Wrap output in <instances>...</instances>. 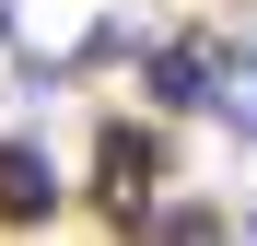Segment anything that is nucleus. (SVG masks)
<instances>
[{
	"label": "nucleus",
	"mask_w": 257,
	"mask_h": 246,
	"mask_svg": "<svg viewBox=\"0 0 257 246\" xmlns=\"http://www.w3.org/2000/svg\"><path fill=\"white\" fill-rule=\"evenodd\" d=\"M152 176H164V129L105 117V129H94V211H105V223H141V211H152Z\"/></svg>",
	"instance_id": "obj_1"
},
{
	"label": "nucleus",
	"mask_w": 257,
	"mask_h": 246,
	"mask_svg": "<svg viewBox=\"0 0 257 246\" xmlns=\"http://www.w3.org/2000/svg\"><path fill=\"white\" fill-rule=\"evenodd\" d=\"M59 211V164L35 129H0V223H47Z\"/></svg>",
	"instance_id": "obj_2"
},
{
	"label": "nucleus",
	"mask_w": 257,
	"mask_h": 246,
	"mask_svg": "<svg viewBox=\"0 0 257 246\" xmlns=\"http://www.w3.org/2000/svg\"><path fill=\"white\" fill-rule=\"evenodd\" d=\"M141 82H152L164 117H187V106H210V47H199V35H187V47H141Z\"/></svg>",
	"instance_id": "obj_3"
},
{
	"label": "nucleus",
	"mask_w": 257,
	"mask_h": 246,
	"mask_svg": "<svg viewBox=\"0 0 257 246\" xmlns=\"http://www.w3.org/2000/svg\"><path fill=\"white\" fill-rule=\"evenodd\" d=\"M210 117L234 141H257V47H210Z\"/></svg>",
	"instance_id": "obj_4"
},
{
	"label": "nucleus",
	"mask_w": 257,
	"mask_h": 246,
	"mask_svg": "<svg viewBox=\"0 0 257 246\" xmlns=\"http://www.w3.org/2000/svg\"><path fill=\"white\" fill-rule=\"evenodd\" d=\"M152 234H222V211H210V199H164V211H141Z\"/></svg>",
	"instance_id": "obj_5"
},
{
	"label": "nucleus",
	"mask_w": 257,
	"mask_h": 246,
	"mask_svg": "<svg viewBox=\"0 0 257 246\" xmlns=\"http://www.w3.org/2000/svg\"><path fill=\"white\" fill-rule=\"evenodd\" d=\"M12 12H24V0H0V47H12Z\"/></svg>",
	"instance_id": "obj_6"
},
{
	"label": "nucleus",
	"mask_w": 257,
	"mask_h": 246,
	"mask_svg": "<svg viewBox=\"0 0 257 246\" xmlns=\"http://www.w3.org/2000/svg\"><path fill=\"white\" fill-rule=\"evenodd\" d=\"M245 234H257V211H245Z\"/></svg>",
	"instance_id": "obj_7"
}]
</instances>
